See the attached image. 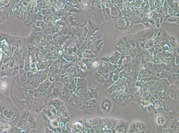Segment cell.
<instances>
[{
    "instance_id": "cell-4",
    "label": "cell",
    "mask_w": 179,
    "mask_h": 133,
    "mask_svg": "<svg viewBox=\"0 0 179 133\" xmlns=\"http://www.w3.org/2000/svg\"><path fill=\"white\" fill-rule=\"evenodd\" d=\"M164 92L165 97L169 96L176 101L179 100V89L177 86L175 84H171V86Z\"/></svg>"
},
{
    "instance_id": "cell-13",
    "label": "cell",
    "mask_w": 179,
    "mask_h": 133,
    "mask_svg": "<svg viewBox=\"0 0 179 133\" xmlns=\"http://www.w3.org/2000/svg\"><path fill=\"white\" fill-rule=\"evenodd\" d=\"M97 75L96 76V80H97L98 82L100 84H103L104 82H105V79L103 78L102 75L100 74V73H97Z\"/></svg>"
},
{
    "instance_id": "cell-1",
    "label": "cell",
    "mask_w": 179,
    "mask_h": 133,
    "mask_svg": "<svg viewBox=\"0 0 179 133\" xmlns=\"http://www.w3.org/2000/svg\"><path fill=\"white\" fill-rule=\"evenodd\" d=\"M155 31L154 29H148L138 33L133 36V39L135 45H139L140 43H143L148 41L153 37Z\"/></svg>"
},
{
    "instance_id": "cell-5",
    "label": "cell",
    "mask_w": 179,
    "mask_h": 133,
    "mask_svg": "<svg viewBox=\"0 0 179 133\" xmlns=\"http://www.w3.org/2000/svg\"><path fill=\"white\" fill-rule=\"evenodd\" d=\"M129 123L123 119L118 121L115 128V133H127L129 128Z\"/></svg>"
},
{
    "instance_id": "cell-10",
    "label": "cell",
    "mask_w": 179,
    "mask_h": 133,
    "mask_svg": "<svg viewBox=\"0 0 179 133\" xmlns=\"http://www.w3.org/2000/svg\"><path fill=\"white\" fill-rule=\"evenodd\" d=\"M164 114H158L157 116H156V121L158 126H162L165 122L166 119L164 116Z\"/></svg>"
},
{
    "instance_id": "cell-8",
    "label": "cell",
    "mask_w": 179,
    "mask_h": 133,
    "mask_svg": "<svg viewBox=\"0 0 179 133\" xmlns=\"http://www.w3.org/2000/svg\"><path fill=\"white\" fill-rule=\"evenodd\" d=\"M135 122L138 133H145L147 129L146 124L141 121H137Z\"/></svg>"
},
{
    "instance_id": "cell-2",
    "label": "cell",
    "mask_w": 179,
    "mask_h": 133,
    "mask_svg": "<svg viewBox=\"0 0 179 133\" xmlns=\"http://www.w3.org/2000/svg\"><path fill=\"white\" fill-rule=\"evenodd\" d=\"M101 111L105 114H108L111 112L113 108V104L109 98H103L100 104Z\"/></svg>"
},
{
    "instance_id": "cell-3",
    "label": "cell",
    "mask_w": 179,
    "mask_h": 133,
    "mask_svg": "<svg viewBox=\"0 0 179 133\" xmlns=\"http://www.w3.org/2000/svg\"><path fill=\"white\" fill-rule=\"evenodd\" d=\"M177 102L178 101L175 100L169 96H166L162 103L164 110L165 111L167 112L174 110V106L177 104Z\"/></svg>"
},
{
    "instance_id": "cell-9",
    "label": "cell",
    "mask_w": 179,
    "mask_h": 133,
    "mask_svg": "<svg viewBox=\"0 0 179 133\" xmlns=\"http://www.w3.org/2000/svg\"><path fill=\"white\" fill-rule=\"evenodd\" d=\"M170 85L173 84L175 81L179 80V73H172L167 78Z\"/></svg>"
},
{
    "instance_id": "cell-6",
    "label": "cell",
    "mask_w": 179,
    "mask_h": 133,
    "mask_svg": "<svg viewBox=\"0 0 179 133\" xmlns=\"http://www.w3.org/2000/svg\"><path fill=\"white\" fill-rule=\"evenodd\" d=\"M121 56V53L119 51L114 52L111 56H107L109 59V62L113 64H117Z\"/></svg>"
},
{
    "instance_id": "cell-7",
    "label": "cell",
    "mask_w": 179,
    "mask_h": 133,
    "mask_svg": "<svg viewBox=\"0 0 179 133\" xmlns=\"http://www.w3.org/2000/svg\"><path fill=\"white\" fill-rule=\"evenodd\" d=\"M170 128L174 133H179V119L178 118L170 120Z\"/></svg>"
},
{
    "instance_id": "cell-11",
    "label": "cell",
    "mask_w": 179,
    "mask_h": 133,
    "mask_svg": "<svg viewBox=\"0 0 179 133\" xmlns=\"http://www.w3.org/2000/svg\"><path fill=\"white\" fill-rule=\"evenodd\" d=\"M127 132L128 133H138L135 122H133L132 123H131V125L129 126V128H128Z\"/></svg>"
},
{
    "instance_id": "cell-12",
    "label": "cell",
    "mask_w": 179,
    "mask_h": 133,
    "mask_svg": "<svg viewBox=\"0 0 179 133\" xmlns=\"http://www.w3.org/2000/svg\"><path fill=\"white\" fill-rule=\"evenodd\" d=\"M151 39H151V40L149 41H148V42L146 43V44L144 45V48L145 50H146V49L148 50V49H150V48H152L154 46V41L153 40Z\"/></svg>"
},
{
    "instance_id": "cell-14",
    "label": "cell",
    "mask_w": 179,
    "mask_h": 133,
    "mask_svg": "<svg viewBox=\"0 0 179 133\" xmlns=\"http://www.w3.org/2000/svg\"><path fill=\"white\" fill-rule=\"evenodd\" d=\"M175 1H179V0H175Z\"/></svg>"
}]
</instances>
